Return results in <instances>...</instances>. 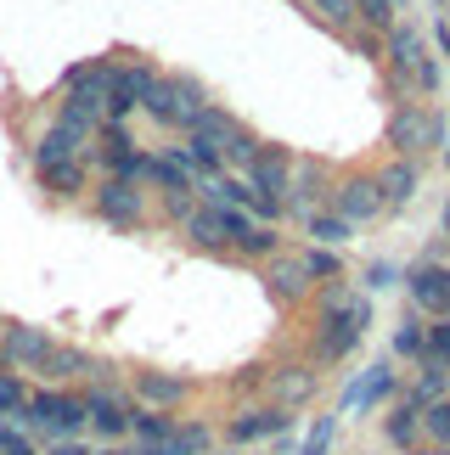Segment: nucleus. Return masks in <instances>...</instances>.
Masks as SVG:
<instances>
[{"label":"nucleus","instance_id":"19","mask_svg":"<svg viewBox=\"0 0 450 455\" xmlns=\"http://www.w3.org/2000/svg\"><path fill=\"white\" fill-rule=\"evenodd\" d=\"M355 12H360V23H372L377 34H389V28H394V12H400V0H355Z\"/></svg>","mask_w":450,"mask_h":455},{"label":"nucleus","instance_id":"12","mask_svg":"<svg viewBox=\"0 0 450 455\" xmlns=\"http://www.w3.org/2000/svg\"><path fill=\"white\" fill-rule=\"evenodd\" d=\"M270 287L282 292V299H304L309 292V270H304V259H270Z\"/></svg>","mask_w":450,"mask_h":455},{"label":"nucleus","instance_id":"23","mask_svg":"<svg viewBox=\"0 0 450 455\" xmlns=\"http://www.w3.org/2000/svg\"><path fill=\"white\" fill-rule=\"evenodd\" d=\"M439 164H445V169H450V141H445V152H439Z\"/></svg>","mask_w":450,"mask_h":455},{"label":"nucleus","instance_id":"18","mask_svg":"<svg viewBox=\"0 0 450 455\" xmlns=\"http://www.w3.org/2000/svg\"><path fill=\"white\" fill-rule=\"evenodd\" d=\"M304 6L316 12L321 23H333V28H350L355 17H360V12H355V0H304Z\"/></svg>","mask_w":450,"mask_h":455},{"label":"nucleus","instance_id":"7","mask_svg":"<svg viewBox=\"0 0 450 455\" xmlns=\"http://www.w3.org/2000/svg\"><path fill=\"white\" fill-rule=\"evenodd\" d=\"M417 180H422V164L417 157H389L383 174H377V186H383V203L389 208H406L417 197Z\"/></svg>","mask_w":450,"mask_h":455},{"label":"nucleus","instance_id":"24","mask_svg":"<svg viewBox=\"0 0 450 455\" xmlns=\"http://www.w3.org/2000/svg\"><path fill=\"white\" fill-rule=\"evenodd\" d=\"M445 236H450V203H445Z\"/></svg>","mask_w":450,"mask_h":455},{"label":"nucleus","instance_id":"13","mask_svg":"<svg viewBox=\"0 0 450 455\" xmlns=\"http://www.w3.org/2000/svg\"><path fill=\"white\" fill-rule=\"evenodd\" d=\"M394 355L428 360V321H422V315H406V321H400V331H394Z\"/></svg>","mask_w":450,"mask_h":455},{"label":"nucleus","instance_id":"21","mask_svg":"<svg viewBox=\"0 0 450 455\" xmlns=\"http://www.w3.org/2000/svg\"><path fill=\"white\" fill-rule=\"evenodd\" d=\"M439 84H445L439 62H434V57H422V62H417V74H411V91H422V96H439Z\"/></svg>","mask_w":450,"mask_h":455},{"label":"nucleus","instance_id":"3","mask_svg":"<svg viewBox=\"0 0 450 455\" xmlns=\"http://www.w3.org/2000/svg\"><path fill=\"white\" fill-rule=\"evenodd\" d=\"M383 51H389V84L394 91H411V74H417V62L428 57V40H422V28L417 23H394L383 34Z\"/></svg>","mask_w":450,"mask_h":455},{"label":"nucleus","instance_id":"8","mask_svg":"<svg viewBox=\"0 0 450 455\" xmlns=\"http://www.w3.org/2000/svg\"><path fill=\"white\" fill-rule=\"evenodd\" d=\"M51 348H57V343H51L40 326H6V338H0V355L17 360V365H45Z\"/></svg>","mask_w":450,"mask_h":455},{"label":"nucleus","instance_id":"15","mask_svg":"<svg viewBox=\"0 0 450 455\" xmlns=\"http://www.w3.org/2000/svg\"><path fill=\"white\" fill-rule=\"evenodd\" d=\"M40 180L57 191V197H74V191L84 186V157H68V164H57V169H45Z\"/></svg>","mask_w":450,"mask_h":455},{"label":"nucleus","instance_id":"20","mask_svg":"<svg viewBox=\"0 0 450 455\" xmlns=\"http://www.w3.org/2000/svg\"><path fill=\"white\" fill-rule=\"evenodd\" d=\"M428 360L450 365V315H439V321H428Z\"/></svg>","mask_w":450,"mask_h":455},{"label":"nucleus","instance_id":"2","mask_svg":"<svg viewBox=\"0 0 450 455\" xmlns=\"http://www.w3.org/2000/svg\"><path fill=\"white\" fill-rule=\"evenodd\" d=\"M372 326V299H350L343 309H321V331H316V355L321 360H343L355 355V343Z\"/></svg>","mask_w":450,"mask_h":455},{"label":"nucleus","instance_id":"6","mask_svg":"<svg viewBox=\"0 0 450 455\" xmlns=\"http://www.w3.org/2000/svg\"><path fill=\"white\" fill-rule=\"evenodd\" d=\"M96 214L108 225H135V220H141V191H135V180H101Z\"/></svg>","mask_w":450,"mask_h":455},{"label":"nucleus","instance_id":"9","mask_svg":"<svg viewBox=\"0 0 450 455\" xmlns=\"http://www.w3.org/2000/svg\"><path fill=\"white\" fill-rule=\"evenodd\" d=\"M28 411H34L40 427H62V433H74L84 422V405H79V399H62V394H40Z\"/></svg>","mask_w":450,"mask_h":455},{"label":"nucleus","instance_id":"25","mask_svg":"<svg viewBox=\"0 0 450 455\" xmlns=\"http://www.w3.org/2000/svg\"><path fill=\"white\" fill-rule=\"evenodd\" d=\"M434 6H445V0H434Z\"/></svg>","mask_w":450,"mask_h":455},{"label":"nucleus","instance_id":"10","mask_svg":"<svg viewBox=\"0 0 450 455\" xmlns=\"http://www.w3.org/2000/svg\"><path fill=\"white\" fill-rule=\"evenodd\" d=\"M383 439L394 450H417V439H422V411L411 405V399H400V405L383 416Z\"/></svg>","mask_w":450,"mask_h":455},{"label":"nucleus","instance_id":"1","mask_svg":"<svg viewBox=\"0 0 450 455\" xmlns=\"http://www.w3.org/2000/svg\"><path fill=\"white\" fill-rule=\"evenodd\" d=\"M445 141H450V124H445L439 108H422V101H400V108H394V118H389L394 157H422Z\"/></svg>","mask_w":450,"mask_h":455},{"label":"nucleus","instance_id":"22","mask_svg":"<svg viewBox=\"0 0 450 455\" xmlns=\"http://www.w3.org/2000/svg\"><path fill=\"white\" fill-rule=\"evenodd\" d=\"M394 282H400V270H394L389 259H377V265H366V287H372V292H383V287H394Z\"/></svg>","mask_w":450,"mask_h":455},{"label":"nucleus","instance_id":"16","mask_svg":"<svg viewBox=\"0 0 450 455\" xmlns=\"http://www.w3.org/2000/svg\"><path fill=\"white\" fill-rule=\"evenodd\" d=\"M422 439H434V444H445V450H450V394H445V399H434V405L422 411Z\"/></svg>","mask_w":450,"mask_h":455},{"label":"nucleus","instance_id":"5","mask_svg":"<svg viewBox=\"0 0 450 455\" xmlns=\"http://www.w3.org/2000/svg\"><path fill=\"white\" fill-rule=\"evenodd\" d=\"M406 292H411V304H417V315H450V265H422L406 275Z\"/></svg>","mask_w":450,"mask_h":455},{"label":"nucleus","instance_id":"4","mask_svg":"<svg viewBox=\"0 0 450 455\" xmlns=\"http://www.w3.org/2000/svg\"><path fill=\"white\" fill-rule=\"evenodd\" d=\"M383 186H377V174H350L338 191H333V214H343L350 225H366V220H377L383 214Z\"/></svg>","mask_w":450,"mask_h":455},{"label":"nucleus","instance_id":"11","mask_svg":"<svg viewBox=\"0 0 450 455\" xmlns=\"http://www.w3.org/2000/svg\"><path fill=\"white\" fill-rule=\"evenodd\" d=\"M445 394H450V365H439V360H422V377L406 388V399H411L417 411H428V405H434V399H445Z\"/></svg>","mask_w":450,"mask_h":455},{"label":"nucleus","instance_id":"14","mask_svg":"<svg viewBox=\"0 0 450 455\" xmlns=\"http://www.w3.org/2000/svg\"><path fill=\"white\" fill-rule=\"evenodd\" d=\"M304 225H309V236H316L321 248H338V242H350V236H355V225L343 220V214H321V208H316V214H309Z\"/></svg>","mask_w":450,"mask_h":455},{"label":"nucleus","instance_id":"17","mask_svg":"<svg viewBox=\"0 0 450 455\" xmlns=\"http://www.w3.org/2000/svg\"><path fill=\"white\" fill-rule=\"evenodd\" d=\"M304 270H309V282H338V275H343V259L333 248H309L304 253Z\"/></svg>","mask_w":450,"mask_h":455}]
</instances>
